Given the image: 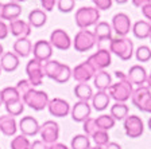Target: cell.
I'll use <instances>...</instances> for the list:
<instances>
[{
    "mask_svg": "<svg viewBox=\"0 0 151 149\" xmlns=\"http://www.w3.org/2000/svg\"><path fill=\"white\" fill-rule=\"evenodd\" d=\"M96 43L97 42H96V36H94L93 31H89L88 28H81L73 39V47L78 53L91 51L96 46Z\"/></svg>",
    "mask_w": 151,
    "mask_h": 149,
    "instance_id": "obj_5",
    "label": "cell"
},
{
    "mask_svg": "<svg viewBox=\"0 0 151 149\" xmlns=\"http://www.w3.org/2000/svg\"><path fill=\"white\" fill-rule=\"evenodd\" d=\"M63 63L58 62L55 59H50V61H47V62L43 63V71H45V77L50 78L53 81H55V78L58 77L60 74L61 68H62Z\"/></svg>",
    "mask_w": 151,
    "mask_h": 149,
    "instance_id": "obj_28",
    "label": "cell"
},
{
    "mask_svg": "<svg viewBox=\"0 0 151 149\" xmlns=\"http://www.w3.org/2000/svg\"><path fill=\"white\" fill-rule=\"evenodd\" d=\"M1 98H3V105H4V103L16 101V99L22 98V97L19 96L15 86H8V87H4L3 90H1Z\"/></svg>",
    "mask_w": 151,
    "mask_h": 149,
    "instance_id": "obj_36",
    "label": "cell"
},
{
    "mask_svg": "<svg viewBox=\"0 0 151 149\" xmlns=\"http://www.w3.org/2000/svg\"><path fill=\"white\" fill-rule=\"evenodd\" d=\"M82 129H84V134H86L88 137H92L96 132L99 130V126L96 124V118H88L86 121L82 122Z\"/></svg>",
    "mask_w": 151,
    "mask_h": 149,
    "instance_id": "obj_39",
    "label": "cell"
},
{
    "mask_svg": "<svg viewBox=\"0 0 151 149\" xmlns=\"http://www.w3.org/2000/svg\"><path fill=\"white\" fill-rule=\"evenodd\" d=\"M22 99L26 106H28L32 110H37V112H41V110L46 109L47 105H49V101H50L46 91L38 90L35 87L28 91Z\"/></svg>",
    "mask_w": 151,
    "mask_h": 149,
    "instance_id": "obj_4",
    "label": "cell"
},
{
    "mask_svg": "<svg viewBox=\"0 0 151 149\" xmlns=\"http://www.w3.org/2000/svg\"><path fill=\"white\" fill-rule=\"evenodd\" d=\"M41 4L45 11H53L54 6H57V0H41Z\"/></svg>",
    "mask_w": 151,
    "mask_h": 149,
    "instance_id": "obj_45",
    "label": "cell"
},
{
    "mask_svg": "<svg viewBox=\"0 0 151 149\" xmlns=\"http://www.w3.org/2000/svg\"><path fill=\"white\" fill-rule=\"evenodd\" d=\"M19 63H20V58L16 55L15 53H11V51H7L3 55L0 56V67L3 71L7 73H12L15 71L16 68L19 67Z\"/></svg>",
    "mask_w": 151,
    "mask_h": 149,
    "instance_id": "obj_19",
    "label": "cell"
},
{
    "mask_svg": "<svg viewBox=\"0 0 151 149\" xmlns=\"http://www.w3.org/2000/svg\"><path fill=\"white\" fill-rule=\"evenodd\" d=\"M15 87H16V90H18L19 96L22 97V98L28 93V91L31 90V89H34V86L30 83V81H28V79H20V81L16 83Z\"/></svg>",
    "mask_w": 151,
    "mask_h": 149,
    "instance_id": "obj_41",
    "label": "cell"
},
{
    "mask_svg": "<svg viewBox=\"0 0 151 149\" xmlns=\"http://www.w3.org/2000/svg\"><path fill=\"white\" fill-rule=\"evenodd\" d=\"M131 31L138 39H147L151 36V23L147 20H138L132 26Z\"/></svg>",
    "mask_w": 151,
    "mask_h": 149,
    "instance_id": "obj_27",
    "label": "cell"
},
{
    "mask_svg": "<svg viewBox=\"0 0 151 149\" xmlns=\"http://www.w3.org/2000/svg\"><path fill=\"white\" fill-rule=\"evenodd\" d=\"M93 89L88 83H77L74 87V96L78 98V101L89 102L93 97Z\"/></svg>",
    "mask_w": 151,
    "mask_h": 149,
    "instance_id": "obj_30",
    "label": "cell"
},
{
    "mask_svg": "<svg viewBox=\"0 0 151 149\" xmlns=\"http://www.w3.org/2000/svg\"><path fill=\"white\" fill-rule=\"evenodd\" d=\"M115 1H116L117 4H126L128 0H115Z\"/></svg>",
    "mask_w": 151,
    "mask_h": 149,
    "instance_id": "obj_54",
    "label": "cell"
},
{
    "mask_svg": "<svg viewBox=\"0 0 151 149\" xmlns=\"http://www.w3.org/2000/svg\"><path fill=\"white\" fill-rule=\"evenodd\" d=\"M0 132L7 137L16 136L18 122H16L15 117H12V115H9V114L0 115Z\"/></svg>",
    "mask_w": 151,
    "mask_h": 149,
    "instance_id": "obj_20",
    "label": "cell"
},
{
    "mask_svg": "<svg viewBox=\"0 0 151 149\" xmlns=\"http://www.w3.org/2000/svg\"><path fill=\"white\" fill-rule=\"evenodd\" d=\"M108 94L112 99H115L116 102L126 103L129 98H131L132 93H134V85L128 82V79L124 81H117L116 83H112L111 87L108 89Z\"/></svg>",
    "mask_w": 151,
    "mask_h": 149,
    "instance_id": "obj_3",
    "label": "cell"
},
{
    "mask_svg": "<svg viewBox=\"0 0 151 149\" xmlns=\"http://www.w3.org/2000/svg\"><path fill=\"white\" fill-rule=\"evenodd\" d=\"M3 54H4V50H3V44L0 43V56L3 55Z\"/></svg>",
    "mask_w": 151,
    "mask_h": 149,
    "instance_id": "obj_55",
    "label": "cell"
},
{
    "mask_svg": "<svg viewBox=\"0 0 151 149\" xmlns=\"http://www.w3.org/2000/svg\"><path fill=\"white\" fill-rule=\"evenodd\" d=\"M89 149H104V148H103V146H96V145H94V146H91Z\"/></svg>",
    "mask_w": 151,
    "mask_h": 149,
    "instance_id": "obj_56",
    "label": "cell"
},
{
    "mask_svg": "<svg viewBox=\"0 0 151 149\" xmlns=\"http://www.w3.org/2000/svg\"><path fill=\"white\" fill-rule=\"evenodd\" d=\"M94 4V7L99 9V11H107L112 7V1L113 0H92Z\"/></svg>",
    "mask_w": 151,
    "mask_h": 149,
    "instance_id": "obj_43",
    "label": "cell"
},
{
    "mask_svg": "<svg viewBox=\"0 0 151 149\" xmlns=\"http://www.w3.org/2000/svg\"><path fill=\"white\" fill-rule=\"evenodd\" d=\"M18 129L20 130V134H24L27 137H34L37 134H39L41 125H39V122L35 117L26 115V117L20 118V121L18 122Z\"/></svg>",
    "mask_w": 151,
    "mask_h": 149,
    "instance_id": "obj_12",
    "label": "cell"
},
{
    "mask_svg": "<svg viewBox=\"0 0 151 149\" xmlns=\"http://www.w3.org/2000/svg\"><path fill=\"white\" fill-rule=\"evenodd\" d=\"M50 44L57 50H61V51H66L69 50L72 46V39H70L69 34L61 28H57L50 34Z\"/></svg>",
    "mask_w": 151,
    "mask_h": 149,
    "instance_id": "obj_14",
    "label": "cell"
},
{
    "mask_svg": "<svg viewBox=\"0 0 151 149\" xmlns=\"http://www.w3.org/2000/svg\"><path fill=\"white\" fill-rule=\"evenodd\" d=\"M49 149H69V148H68L65 144H62V143H55V144L49 145Z\"/></svg>",
    "mask_w": 151,
    "mask_h": 149,
    "instance_id": "obj_50",
    "label": "cell"
},
{
    "mask_svg": "<svg viewBox=\"0 0 151 149\" xmlns=\"http://www.w3.org/2000/svg\"><path fill=\"white\" fill-rule=\"evenodd\" d=\"M24 102H23L22 98L12 101V102L4 103V108L7 110V114L12 115V117H18V115H22V113L24 112Z\"/></svg>",
    "mask_w": 151,
    "mask_h": 149,
    "instance_id": "obj_32",
    "label": "cell"
},
{
    "mask_svg": "<svg viewBox=\"0 0 151 149\" xmlns=\"http://www.w3.org/2000/svg\"><path fill=\"white\" fill-rule=\"evenodd\" d=\"M20 14H22V7H20V4L9 1V3L3 4L0 19H1V20H9V22H12V20L19 19Z\"/></svg>",
    "mask_w": 151,
    "mask_h": 149,
    "instance_id": "obj_22",
    "label": "cell"
},
{
    "mask_svg": "<svg viewBox=\"0 0 151 149\" xmlns=\"http://www.w3.org/2000/svg\"><path fill=\"white\" fill-rule=\"evenodd\" d=\"M91 138L93 140V143L96 146H103L104 148V146L109 143V134H108V132L101 130V129H99Z\"/></svg>",
    "mask_w": 151,
    "mask_h": 149,
    "instance_id": "obj_37",
    "label": "cell"
},
{
    "mask_svg": "<svg viewBox=\"0 0 151 149\" xmlns=\"http://www.w3.org/2000/svg\"><path fill=\"white\" fill-rule=\"evenodd\" d=\"M115 77L117 78V81H124V79H127V74H124L123 71H115Z\"/></svg>",
    "mask_w": 151,
    "mask_h": 149,
    "instance_id": "obj_52",
    "label": "cell"
},
{
    "mask_svg": "<svg viewBox=\"0 0 151 149\" xmlns=\"http://www.w3.org/2000/svg\"><path fill=\"white\" fill-rule=\"evenodd\" d=\"M8 30L11 35L16 38H28V35L31 34V26L28 24V22L22 20V19H16L9 22Z\"/></svg>",
    "mask_w": 151,
    "mask_h": 149,
    "instance_id": "obj_18",
    "label": "cell"
},
{
    "mask_svg": "<svg viewBox=\"0 0 151 149\" xmlns=\"http://www.w3.org/2000/svg\"><path fill=\"white\" fill-rule=\"evenodd\" d=\"M14 3H22V1H26V0H11Z\"/></svg>",
    "mask_w": 151,
    "mask_h": 149,
    "instance_id": "obj_58",
    "label": "cell"
},
{
    "mask_svg": "<svg viewBox=\"0 0 151 149\" xmlns=\"http://www.w3.org/2000/svg\"><path fill=\"white\" fill-rule=\"evenodd\" d=\"M92 106H93L94 110L97 112H103L109 106L111 102V97L108 94V91H100L97 90V93H94L92 97Z\"/></svg>",
    "mask_w": 151,
    "mask_h": 149,
    "instance_id": "obj_26",
    "label": "cell"
},
{
    "mask_svg": "<svg viewBox=\"0 0 151 149\" xmlns=\"http://www.w3.org/2000/svg\"><path fill=\"white\" fill-rule=\"evenodd\" d=\"M94 74H96V70L91 66V63H88V61L72 68V77L74 78L77 83H88V81L93 79Z\"/></svg>",
    "mask_w": 151,
    "mask_h": 149,
    "instance_id": "obj_10",
    "label": "cell"
},
{
    "mask_svg": "<svg viewBox=\"0 0 151 149\" xmlns=\"http://www.w3.org/2000/svg\"><path fill=\"white\" fill-rule=\"evenodd\" d=\"M96 124H97L99 129L108 132L109 129H112V128L115 126L116 121H115V118H113L111 114H101L96 118Z\"/></svg>",
    "mask_w": 151,
    "mask_h": 149,
    "instance_id": "obj_35",
    "label": "cell"
},
{
    "mask_svg": "<svg viewBox=\"0 0 151 149\" xmlns=\"http://www.w3.org/2000/svg\"><path fill=\"white\" fill-rule=\"evenodd\" d=\"M142 14L147 19V22L151 23V4H147V6L143 7V8H142Z\"/></svg>",
    "mask_w": 151,
    "mask_h": 149,
    "instance_id": "obj_47",
    "label": "cell"
},
{
    "mask_svg": "<svg viewBox=\"0 0 151 149\" xmlns=\"http://www.w3.org/2000/svg\"><path fill=\"white\" fill-rule=\"evenodd\" d=\"M112 26L107 22H99L94 26L93 34L96 36V42L97 43H103L104 41H109L112 39Z\"/></svg>",
    "mask_w": 151,
    "mask_h": 149,
    "instance_id": "obj_23",
    "label": "cell"
},
{
    "mask_svg": "<svg viewBox=\"0 0 151 149\" xmlns=\"http://www.w3.org/2000/svg\"><path fill=\"white\" fill-rule=\"evenodd\" d=\"M3 105V98H1V90H0V106Z\"/></svg>",
    "mask_w": 151,
    "mask_h": 149,
    "instance_id": "obj_59",
    "label": "cell"
},
{
    "mask_svg": "<svg viewBox=\"0 0 151 149\" xmlns=\"http://www.w3.org/2000/svg\"><path fill=\"white\" fill-rule=\"evenodd\" d=\"M86 61H88V63H91V66L96 71H100V70H105L107 67H109L111 63H112V56H111L109 50L99 48Z\"/></svg>",
    "mask_w": 151,
    "mask_h": 149,
    "instance_id": "obj_8",
    "label": "cell"
},
{
    "mask_svg": "<svg viewBox=\"0 0 151 149\" xmlns=\"http://www.w3.org/2000/svg\"><path fill=\"white\" fill-rule=\"evenodd\" d=\"M46 20H47V15L43 9L35 8L28 14V24L31 27H35V28L42 27V26L46 24Z\"/></svg>",
    "mask_w": 151,
    "mask_h": 149,
    "instance_id": "obj_29",
    "label": "cell"
},
{
    "mask_svg": "<svg viewBox=\"0 0 151 149\" xmlns=\"http://www.w3.org/2000/svg\"><path fill=\"white\" fill-rule=\"evenodd\" d=\"M104 149H122V145L117 143H113V141H109L107 145L104 146Z\"/></svg>",
    "mask_w": 151,
    "mask_h": 149,
    "instance_id": "obj_49",
    "label": "cell"
},
{
    "mask_svg": "<svg viewBox=\"0 0 151 149\" xmlns=\"http://www.w3.org/2000/svg\"><path fill=\"white\" fill-rule=\"evenodd\" d=\"M99 20H100V11L96 7H81L76 11L74 22L80 30L96 26Z\"/></svg>",
    "mask_w": 151,
    "mask_h": 149,
    "instance_id": "obj_2",
    "label": "cell"
},
{
    "mask_svg": "<svg viewBox=\"0 0 151 149\" xmlns=\"http://www.w3.org/2000/svg\"><path fill=\"white\" fill-rule=\"evenodd\" d=\"M109 51L115 54L122 61H129L134 55V42L127 36H116L112 38L109 42Z\"/></svg>",
    "mask_w": 151,
    "mask_h": 149,
    "instance_id": "obj_1",
    "label": "cell"
},
{
    "mask_svg": "<svg viewBox=\"0 0 151 149\" xmlns=\"http://www.w3.org/2000/svg\"><path fill=\"white\" fill-rule=\"evenodd\" d=\"M91 148V138L86 134H76L72 138L70 149H89Z\"/></svg>",
    "mask_w": 151,
    "mask_h": 149,
    "instance_id": "obj_33",
    "label": "cell"
},
{
    "mask_svg": "<svg viewBox=\"0 0 151 149\" xmlns=\"http://www.w3.org/2000/svg\"><path fill=\"white\" fill-rule=\"evenodd\" d=\"M39 136H41V140L45 144H47V145L58 143V138H60V125L57 124L55 121H53V120L45 121L41 125Z\"/></svg>",
    "mask_w": 151,
    "mask_h": 149,
    "instance_id": "obj_7",
    "label": "cell"
},
{
    "mask_svg": "<svg viewBox=\"0 0 151 149\" xmlns=\"http://www.w3.org/2000/svg\"><path fill=\"white\" fill-rule=\"evenodd\" d=\"M70 78H72V68H70V66L63 63L60 74H58V77L55 78V82L57 83H66V82H69Z\"/></svg>",
    "mask_w": 151,
    "mask_h": 149,
    "instance_id": "obj_40",
    "label": "cell"
},
{
    "mask_svg": "<svg viewBox=\"0 0 151 149\" xmlns=\"http://www.w3.org/2000/svg\"><path fill=\"white\" fill-rule=\"evenodd\" d=\"M112 30L117 34V36H127L129 31L132 30L131 19L127 14L119 12L112 18Z\"/></svg>",
    "mask_w": 151,
    "mask_h": 149,
    "instance_id": "obj_11",
    "label": "cell"
},
{
    "mask_svg": "<svg viewBox=\"0 0 151 149\" xmlns=\"http://www.w3.org/2000/svg\"><path fill=\"white\" fill-rule=\"evenodd\" d=\"M32 55L35 59L41 61V62H47L51 59L53 55V46L49 41H38L32 46Z\"/></svg>",
    "mask_w": 151,
    "mask_h": 149,
    "instance_id": "obj_16",
    "label": "cell"
},
{
    "mask_svg": "<svg viewBox=\"0 0 151 149\" xmlns=\"http://www.w3.org/2000/svg\"><path fill=\"white\" fill-rule=\"evenodd\" d=\"M14 53L19 58H26L32 53V43L28 38H18L14 43Z\"/></svg>",
    "mask_w": 151,
    "mask_h": 149,
    "instance_id": "obj_25",
    "label": "cell"
},
{
    "mask_svg": "<svg viewBox=\"0 0 151 149\" xmlns=\"http://www.w3.org/2000/svg\"><path fill=\"white\" fill-rule=\"evenodd\" d=\"M47 109H49V113H50L53 117H58V118H63L68 114H70V110H72V106L69 105V102L63 98H55L50 99L49 101V105H47Z\"/></svg>",
    "mask_w": 151,
    "mask_h": 149,
    "instance_id": "obj_13",
    "label": "cell"
},
{
    "mask_svg": "<svg viewBox=\"0 0 151 149\" xmlns=\"http://www.w3.org/2000/svg\"><path fill=\"white\" fill-rule=\"evenodd\" d=\"M93 85L97 90L107 91L111 87V85H112V75L108 71H105V70L96 71V74L93 77Z\"/></svg>",
    "mask_w": 151,
    "mask_h": 149,
    "instance_id": "obj_24",
    "label": "cell"
},
{
    "mask_svg": "<svg viewBox=\"0 0 151 149\" xmlns=\"http://www.w3.org/2000/svg\"><path fill=\"white\" fill-rule=\"evenodd\" d=\"M1 8H3V3H0V15H1Z\"/></svg>",
    "mask_w": 151,
    "mask_h": 149,
    "instance_id": "obj_60",
    "label": "cell"
},
{
    "mask_svg": "<svg viewBox=\"0 0 151 149\" xmlns=\"http://www.w3.org/2000/svg\"><path fill=\"white\" fill-rule=\"evenodd\" d=\"M30 149H49V145L45 144L42 140H35L31 143V148Z\"/></svg>",
    "mask_w": 151,
    "mask_h": 149,
    "instance_id": "obj_46",
    "label": "cell"
},
{
    "mask_svg": "<svg viewBox=\"0 0 151 149\" xmlns=\"http://www.w3.org/2000/svg\"><path fill=\"white\" fill-rule=\"evenodd\" d=\"M9 34V30H8V26L6 24L4 20H0V41H3L8 36Z\"/></svg>",
    "mask_w": 151,
    "mask_h": 149,
    "instance_id": "obj_44",
    "label": "cell"
},
{
    "mask_svg": "<svg viewBox=\"0 0 151 149\" xmlns=\"http://www.w3.org/2000/svg\"><path fill=\"white\" fill-rule=\"evenodd\" d=\"M146 86H147L148 89H151V73L148 74V77H147V83H146Z\"/></svg>",
    "mask_w": 151,
    "mask_h": 149,
    "instance_id": "obj_53",
    "label": "cell"
},
{
    "mask_svg": "<svg viewBox=\"0 0 151 149\" xmlns=\"http://www.w3.org/2000/svg\"><path fill=\"white\" fill-rule=\"evenodd\" d=\"M135 56H136V61L140 63H145L148 62L151 59V48L148 46H139L138 48L135 50Z\"/></svg>",
    "mask_w": 151,
    "mask_h": 149,
    "instance_id": "obj_38",
    "label": "cell"
},
{
    "mask_svg": "<svg viewBox=\"0 0 151 149\" xmlns=\"http://www.w3.org/2000/svg\"><path fill=\"white\" fill-rule=\"evenodd\" d=\"M26 74H27V79L34 87L42 85L45 78L43 62H41V61H38L35 58L30 59L27 65H26Z\"/></svg>",
    "mask_w": 151,
    "mask_h": 149,
    "instance_id": "obj_6",
    "label": "cell"
},
{
    "mask_svg": "<svg viewBox=\"0 0 151 149\" xmlns=\"http://www.w3.org/2000/svg\"><path fill=\"white\" fill-rule=\"evenodd\" d=\"M1 71H3V70H1V67H0V74H1Z\"/></svg>",
    "mask_w": 151,
    "mask_h": 149,
    "instance_id": "obj_61",
    "label": "cell"
},
{
    "mask_svg": "<svg viewBox=\"0 0 151 149\" xmlns=\"http://www.w3.org/2000/svg\"><path fill=\"white\" fill-rule=\"evenodd\" d=\"M142 112L145 113H151V97L146 101V103L143 105V109H142Z\"/></svg>",
    "mask_w": 151,
    "mask_h": 149,
    "instance_id": "obj_51",
    "label": "cell"
},
{
    "mask_svg": "<svg viewBox=\"0 0 151 149\" xmlns=\"http://www.w3.org/2000/svg\"><path fill=\"white\" fill-rule=\"evenodd\" d=\"M151 97V89H148L147 86H139L136 89H134V93L131 96V101L134 103L136 109H139L142 112V109H143V105L146 103L148 98Z\"/></svg>",
    "mask_w": 151,
    "mask_h": 149,
    "instance_id": "obj_21",
    "label": "cell"
},
{
    "mask_svg": "<svg viewBox=\"0 0 151 149\" xmlns=\"http://www.w3.org/2000/svg\"><path fill=\"white\" fill-rule=\"evenodd\" d=\"M150 39H151V36H150Z\"/></svg>",
    "mask_w": 151,
    "mask_h": 149,
    "instance_id": "obj_62",
    "label": "cell"
},
{
    "mask_svg": "<svg viewBox=\"0 0 151 149\" xmlns=\"http://www.w3.org/2000/svg\"><path fill=\"white\" fill-rule=\"evenodd\" d=\"M129 113V108L127 106V103L123 102H115L111 106V113L109 114L115 118V121H124L127 117H128Z\"/></svg>",
    "mask_w": 151,
    "mask_h": 149,
    "instance_id": "obj_31",
    "label": "cell"
},
{
    "mask_svg": "<svg viewBox=\"0 0 151 149\" xmlns=\"http://www.w3.org/2000/svg\"><path fill=\"white\" fill-rule=\"evenodd\" d=\"M91 114H92V105H89V102H85V101L76 102L72 106V110H70L72 120L76 122L86 121L88 118H91Z\"/></svg>",
    "mask_w": 151,
    "mask_h": 149,
    "instance_id": "obj_15",
    "label": "cell"
},
{
    "mask_svg": "<svg viewBox=\"0 0 151 149\" xmlns=\"http://www.w3.org/2000/svg\"><path fill=\"white\" fill-rule=\"evenodd\" d=\"M76 6V0H57V7L61 12H70Z\"/></svg>",
    "mask_w": 151,
    "mask_h": 149,
    "instance_id": "obj_42",
    "label": "cell"
},
{
    "mask_svg": "<svg viewBox=\"0 0 151 149\" xmlns=\"http://www.w3.org/2000/svg\"><path fill=\"white\" fill-rule=\"evenodd\" d=\"M123 128H124L127 137H129V138H139L145 132V124L142 121V118L136 114L128 115L124 120Z\"/></svg>",
    "mask_w": 151,
    "mask_h": 149,
    "instance_id": "obj_9",
    "label": "cell"
},
{
    "mask_svg": "<svg viewBox=\"0 0 151 149\" xmlns=\"http://www.w3.org/2000/svg\"><path fill=\"white\" fill-rule=\"evenodd\" d=\"M11 149H30L31 148V141L28 140V137L24 134H18L14 136V138L11 140L9 144Z\"/></svg>",
    "mask_w": 151,
    "mask_h": 149,
    "instance_id": "obj_34",
    "label": "cell"
},
{
    "mask_svg": "<svg viewBox=\"0 0 151 149\" xmlns=\"http://www.w3.org/2000/svg\"><path fill=\"white\" fill-rule=\"evenodd\" d=\"M147 125H148V129H150V130H151V117L148 118V122H147Z\"/></svg>",
    "mask_w": 151,
    "mask_h": 149,
    "instance_id": "obj_57",
    "label": "cell"
},
{
    "mask_svg": "<svg viewBox=\"0 0 151 149\" xmlns=\"http://www.w3.org/2000/svg\"><path fill=\"white\" fill-rule=\"evenodd\" d=\"M147 71L146 68L140 65H134L132 67H129L128 73H127V79L128 82H131L132 85H136V86H145L147 83Z\"/></svg>",
    "mask_w": 151,
    "mask_h": 149,
    "instance_id": "obj_17",
    "label": "cell"
},
{
    "mask_svg": "<svg viewBox=\"0 0 151 149\" xmlns=\"http://www.w3.org/2000/svg\"><path fill=\"white\" fill-rule=\"evenodd\" d=\"M132 4L135 7H139V8H143L147 4H151V0H132Z\"/></svg>",
    "mask_w": 151,
    "mask_h": 149,
    "instance_id": "obj_48",
    "label": "cell"
}]
</instances>
